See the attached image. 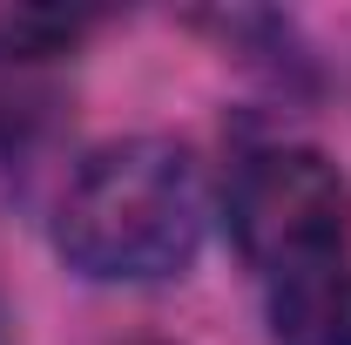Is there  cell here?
<instances>
[{"instance_id": "obj_1", "label": "cell", "mask_w": 351, "mask_h": 345, "mask_svg": "<svg viewBox=\"0 0 351 345\" xmlns=\"http://www.w3.org/2000/svg\"><path fill=\"white\" fill-rule=\"evenodd\" d=\"M54 244L101 285H156L189 271L203 244V183L189 149L162 135L95 149L54 210Z\"/></svg>"}, {"instance_id": "obj_2", "label": "cell", "mask_w": 351, "mask_h": 345, "mask_svg": "<svg viewBox=\"0 0 351 345\" xmlns=\"http://www.w3.org/2000/svg\"><path fill=\"white\" fill-rule=\"evenodd\" d=\"M223 216H230V244L237 258L277 278L317 258H345L351 237V176L304 142H270L257 156H243L230 190H223Z\"/></svg>"}, {"instance_id": "obj_3", "label": "cell", "mask_w": 351, "mask_h": 345, "mask_svg": "<svg viewBox=\"0 0 351 345\" xmlns=\"http://www.w3.org/2000/svg\"><path fill=\"white\" fill-rule=\"evenodd\" d=\"M270 339L277 345H351V264L317 258L270 278Z\"/></svg>"}, {"instance_id": "obj_4", "label": "cell", "mask_w": 351, "mask_h": 345, "mask_svg": "<svg viewBox=\"0 0 351 345\" xmlns=\"http://www.w3.org/2000/svg\"><path fill=\"white\" fill-rule=\"evenodd\" d=\"M135 345H162V339H135Z\"/></svg>"}]
</instances>
